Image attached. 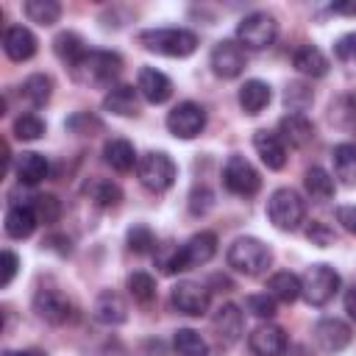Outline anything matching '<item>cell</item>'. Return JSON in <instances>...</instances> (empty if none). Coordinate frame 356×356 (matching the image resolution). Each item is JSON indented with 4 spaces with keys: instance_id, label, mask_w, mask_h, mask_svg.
I'll return each mask as SVG.
<instances>
[{
    "instance_id": "obj_1",
    "label": "cell",
    "mask_w": 356,
    "mask_h": 356,
    "mask_svg": "<svg viewBox=\"0 0 356 356\" xmlns=\"http://www.w3.org/2000/svg\"><path fill=\"white\" fill-rule=\"evenodd\" d=\"M122 58L111 50H89L78 64H72V81L81 86H111L120 75Z\"/></svg>"
},
{
    "instance_id": "obj_2",
    "label": "cell",
    "mask_w": 356,
    "mask_h": 356,
    "mask_svg": "<svg viewBox=\"0 0 356 356\" xmlns=\"http://www.w3.org/2000/svg\"><path fill=\"white\" fill-rule=\"evenodd\" d=\"M139 44L159 56L186 58L197 50V36L186 28H150L139 33Z\"/></svg>"
},
{
    "instance_id": "obj_3",
    "label": "cell",
    "mask_w": 356,
    "mask_h": 356,
    "mask_svg": "<svg viewBox=\"0 0 356 356\" xmlns=\"http://www.w3.org/2000/svg\"><path fill=\"white\" fill-rule=\"evenodd\" d=\"M273 253L270 248L256 236H239L228 248V267H234L242 275H259L270 267Z\"/></svg>"
},
{
    "instance_id": "obj_4",
    "label": "cell",
    "mask_w": 356,
    "mask_h": 356,
    "mask_svg": "<svg viewBox=\"0 0 356 356\" xmlns=\"http://www.w3.org/2000/svg\"><path fill=\"white\" fill-rule=\"evenodd\" d=\"M267 217L278 231H295L306 217V203L289 186L275 189L270 195V200H267Z\"/></svg>"
},
{
    "instance_id": "obj_5",
    "label": "cell",
    "mask_w": 356,
    "mask_h": 356,
    "mask_svg": "<svg viewBox=\"0 0 356 356\" xmlns=\"http://www.w3.org/2000/svg\"><path fill=\"white\" fill-rule=\"evenodd\" d=\"M136 175L142 181V186H147L150 192H167L175 184L178 170H175V161L164 150H150L139 159Z\"/></svg>"
},
{
    "instance_id": "obj_6",
    "label": "cell",
    "mask_w": 356,
    "mask_h": 356,
    "mask_svg": "<svg viewBox=\"0 0 356 356\" xmlns=\"http://www.w3.org/2000/svg\"><path fill=\"white\" fill-rule=\"evenodd\" d=\"M339 292V273L328 264H312L300 278V295L309 306H325Z\"/></svg>"
},
{
    "instance_id": "obj_7",
    "label": "cell",
    "mask_w": 356,
    "mask_h": 356,
    "mask_svg": "<svg viewBox=\"0 0 356 356\" xmlns=\"http://www.w3.org/2000/svg\"><path fill=\"white\" fill-rule=\"evenodd\" d=\"M275 36H278V22L267 11H253L236 25V39L248 50H264L275 42Z\"/></svg>"
},
{
    "instance_id": "obj_8",
    "label": "cell",
    "mask_w": 356,
    "mask_h": 356,
    "mask_svg": "<svg viewBox=\"0 0 356 356\" xmlns=\"http://www.w3.org/2000/svg\"><path fill=\"white\" fill-rule=\"evenodd\" d=\"M222 184L228 192H234L239 197H253L261 186V178L245 156H231L222 167Z\"/></svg>"
},
{
    "instance_id": "obj_9",
    "label": "cell",
    "mask_w": 356,
    "mask_h": 356,
    "mask_svg": "<svg viewBox=\"0 0 356 356\" xmlns=\"http://www.w3.org/2000/svg\"><path fill=\"white\" fill-rule=\"evenodd\" d=\"M203 128H206V108L192 103V100L178 103L167 114V131L175 139H195V136L203 134Z\"/></svg>"
},
{
    "instance_id": "obj_10",
    "label": "cell",
    "mask_w": 356,
    "mask_h": 356,
    "mask_svg": "<svg viewBox=\"0 0 356 356\" xmlns=\"http://www.w3.org/2000/svg\"><path fill=\"white\" fill-rule=\"evenodd\" d=\"M217 253V236L211 231H200L195 236H189L181 248H178V270H192L200 267L206 261H211V256Z\"/></svg>"
},
{
    "instance_id": "obj_11",
    "label": "cell",
    "mask_w": 356,
    "mask_h": 356,
    "mask_svg": "<svg viewBox=\"0 0 356 356\" xmlns=\"http://www.w3.org/2000/svg\"><path fill=\"white\" fill-rule=\"evenodd\" d=\"M209 61H211L214 75H220V78H236V75H242V70H245V50H242L239 42L222 39V42H217V44L211 47Z\"/></svg>"
},
{
    "instance_id": "obj_12",
    "label": "cell",
    "mask_w": 356,
    "mask_h": 356,
    "mask_svg": "<svg viewBox=\"0 0 356 356\" xmlns=\"http://www.w3.org/2000/svg\"><path fill=\"white\" fill-rule=\"evenodd\" d=\"M209 289L197 281H178L172 286V306L181 312V314H189V317H200L209 312Z\"/></svg>"
},
{
    "instance_id": "obj_13",
    "label": "cell",
    "mask_w": 356,
    "mask_h": 356,
    "mask_svg": "<svg viewBox=\"0 0 356 356\" xmlns=\"http://www.w3.org/2000/svg\"><path fill=\"white\" fill-rule=\"evenodd\" d=\"M314 342L325 350V353H339L342 348H348L350 342V328L348 323H342L339 317H323L314 323Z\"/></svg>"
},
{
    "instance_id": "obj_14",
    "label": "cell",
    "mask_w": 356,
    "mask_h": 356,
    "mask_svg": "<svg viewBox=\"0 0 356 356\" xmlns=\"http://www.w3.org/2000/svg\"><path fill=\"white\" fill-rule=\"evenodd\" d=\"M248 345L256 356H281L286 350V334L275 323H261L250 331Z\"/></svg>"
},
{
    "instance_id": "obj_15",
    "label": "cell",
    "mask_w": 356,
    "mask_h": 356,
    "mask_svg": "<svg viewBox=\"0 0 356 356\" xmlns=\"http://www.w3.org/2000/svg\"><path fill=\"white\" fill-rule=\"evenodd\" d=\"M136 92H139L147 103L159 106V103L170 100V95H172V81H170L161 70H156V67H142L139 75H136Z\"/></svg>"
},
{
    "instance_id": "obj_16",
    "label": "cell",
    "mask_w": 356,
    "mask_h": 356,
    "mask_svg": "<svg viewBox=\"0 0 356 356\" xmlns=\"http://www.w3.org/2000/svg\"><path fill=\"white\" fill-rule=\"evenodd\" d=\"M33 312H36L44 323L61 325V323H67V317H70V300H67L58 289H39V292L33 295Z\"/></svg>"
},
{
    "instance_id": "obj_17",
    "label": "cell",
    "mask_w": 356,
    "mask_h": 356,
    "mask_svg": "<svg viewBox=\"0 0 356 356\" xmlns=\"http://www.w3.org/2000/svg\"><path fill=\"white\" fill-rule=\"evenodd\" d=\"M211 325H214V334H217V339H220L222 345H234V342H239V337H242V331H245V317H242L239 306L222 303V306L214 312Z\"/></svg>"
},
{
    "instance_id": "obj_18",
    "label": "cell",
    "mask_w": 356,
    "mask_h": 356,
    "mask_svg": "<svg viewBox=\"0 0 356 356\" xmlns=\"http://www.w3.org/2000/svg\"><path fill=\"white\" fill-rule=\"evenodd\" d=\"M278 136H281L284 142H289L292 147H306V145L314 139V125H312V120H309L306 114L289 111V114H284L281 122H278Z\"/></svg>"
},
{
    "instance_id": "obj_19",
    "label": "cell",
    "mask_w": 356,
    "mask_h": 356,
    "mask_svg": "<svg viewBox=\"0 0 356 356\" xmlns=\"http://www.w3.org/2000/svg\"><path fill=\"white\" fill-rule=\"evenodd\" d=\"M253 147L259 153V159L264 161L267 170H281L286 164V147L284 139L273 131H256L253 134Z\"/></svg>"
},
{
    "instance_id": "obj_20",
    "label": "cell",
    "mask_w": 356,
    "mask_h": 356,
    "mask_svg": "<svg viewBox=\"0 0 356 356\" xmlns=\"http://www.w3.org/2000/svg\"><path fill=\"white\" fill-rule=\"evenodd\" d=\"M3 50L11 61H28L36 53V36L25 25H11L3 33Z\"/></svg>"
},
{
    "instance_id": "obj_21",
    "label": "cell",
    "mask_w": 356,
    "mask_h": 356,
    "mask_svg": "<svg viewBox=\"0 0 356 356\" xmlns=\"http://www.w3.org/2000/svg\"><path fill=\"white\" fill-rule=\"evenodd\" d=\"M103 108L117 114V117H136L139 114V92L128 83H117L106 92Z\"/></svg>"
},
{
    "instance_id": "obj_22",
    "label": "cell",
    "mask_w": 356,
    "mask_h": 356,
    "mask_svg": "<svg viewBox=\"0 0 356 356\" xmlns=\"http://www.w3.org/2000/svg\"><path fill=\"white\" fill-rule=\"evenodd\" d=\"M92 317L103 325H120L128 320V306L117 292H100L92 306Z\"/></svg>"
},
{
    "instance_id": "obj_23",
    "label": "cell",
    "mask_w": 356,
    "mask_h": 356,
    "mask_svg": "<svg viewBox=\"0 0 356 356\" xmlns=\"http://www.w3.org/2000/svg\"><path fill=\"white\" fill-rule=\"evenodd\" d=\"M292 67L300 72V75H309V78H323L328 72V58L320 47L314 44H303L292 53Z\"/></svg>"
},
{
    "instance_id": "obj_24",
    "label": "cell",
    "mask_w": 356,
    "mask_h": 356,
    "mask_svg": "<svg viewBox=\"0 0 356 356\" xmlns=\"http://www.w3.org/2000/svg\"><path fill=\"white\" fill-rule=\"evenodd\" d=\"M270 97H273L270 83H264V81H259V78L245 81L242 89H239V106H242L245 114H261V111L267 108Z\"/></svg>"
},
{
    "instance_id": "obj_25",
    "label": "cell",
    "mask_w": 356,
    "mask_h": 356,
    "mask_svg": "<svg viewBox=\"0 0 356 356\" xmlns=\"http://www.w3.org/2000/svg\"><path fill=\"white\" fill-rule=\"evenodd\" d=\"M103 159H106V164L111 167V170H117V172H128V170H134V164H139L136 161V150H134V145L128 142V139H108L106 145H103Z\"/></svg>"
},
{
    "instance_id": "obj_26",
    "label": "cell",
    "mask_w": 356,
    "mask_h": 356,
    "mask_svg": "<svg viewBox=\"0 0 356 356\" xmlns=\"http://www.w3.org/2000/svg\"><path fill=\"white\" fill-rule=\"evenodd\" d=\"M47 172H50V164H47V159L42 156V153H22L19 159H17V178H19V184H25V186H33V184H39V181H44L47 178Z\"/></svg>"
},
{
    "instance_id": "obj_27",
    "label": "cell",
    "mask_w": 356,
    "mask_h": 356,
    "mask_svg": "<svg viewBox=\"0 0 356 356\" xmlns=\"http://www.w3.org/2000/svg\"><path fill=\"white\" fill-rule=\"evenodd\" d=\"M331 159H334V175L339 178V184L353 189L356 186V147L342 142V145L334 147Z\"/></svg>"
},
{
    "instance_id": "obj_28",
    "label": "cell",
    "mask_w": 356,
    "mask_h": 356,
    "mask_svg": "<svg viewBox=\"0 0 356 356\" xmlns=\"http://www.w3.org/2000/svg\"><path fill=\"white\" fill-rule=\"evenodd\" d=\"M36 214H33V209L31 206H11L8 211H6V234L11 236V239H25V236H31L33 234V228H36Z\"/></svg>"
},
{
    "instance_id": "obj_29",
    "label": "cell",
    "mask_w": 356,
    "mask_h": 356,
    "mask_svg": "<svg viewBox=\"0 0 356 356\" xmlns=\"http://www.w3.org/2000/svg\"><path fill=\"white\" fill-rule=\"evenodd\" d=\"M267 292L281 300V303H292L300 298V278L289 270H281V273H273L270 281H267Z\"/></svg>"
},
{
    "instance_id": "obj_30",
    "label": "cell",
    "mask_w": 356,
    "mask_h": 356,
    "mask_svg": "<svg viewBox=\"0 0 356 356\" xmlns=\"http://www.w3.org/2000/svg\"><path fill=\"white\" fill-rule=\"evenodd\" d=\"M53 50H56V56L61 58V61H67L70 67L72 64H78L89 50L83 47V39L75 33V31H64V33H58L56 39H53Z\"/></svg>"
},
{
    "instance_id": "obj_31",
    "label": "cell",
    "mask_w": 356,
    "mask_h": 356,
    "mask_svg": "<svg viewBox=\"0 0 356 356\" xmlns=\"http://www.w3.org/2000/svg\"><path fill=\"white\" fill-rule=\"evenodd\" d=\"M22 97L33 106V108H39V106H44L47 100H50V95H53V81L47 78V75H42V72H36V75H28L25 81H22Z\"/></svg>"
},
{
    "instance_id": "obj_32",
    "label": "cell",
    "mask_w": 356,
    "mask_h": 356,
    "mask_svg": "<svg viewBox=\"0 0 356 356\" xmlns=\"http://www.w3.org/2000/svg\"><path fill=\"white\" fill-rule=\"evenodd\" d=\"M303 184H306V192L314 200H320V203H325V200L334 197V178L323 167H309L306 175H303Z\"/></svg>"
},
{
    "instance_id": "obj_33",
    "label": "cell",
    "mask_w": 356,
    "mask_h": 356,
    "mask_svg": "<svg viewBox=\"0 0 356 356\" xmlns=\"http://www.w3.org/2000/svg\"><path fill=\"white\" fill-rule=\"evenodd\" d=\"M22 11H25V17H28L31 22H36V25H42V28L58 22V17H61V6H58L56 0H28V3L22 6Z\"/></svg>"
},
{
    "instance_id": "obj_34",
    "label": "cell",
    "mask_w": 356,
    "mask_h": 356,
    "mask_svg": "<svg viewBox=\"0 0 356 356\" xmlns=\"http://www.w3.org/2000/svg\"><path fill=\"white\" fill-rule=\"evenodd\" d=\"M172 345L178 356H209V345L195 328H178L172 337Z\"/></svg>"
},
{
    "instance_id": "obj_35",
    "label": "cell",
    "mask_w": 356,
    "mask_h": 356,
    "mask_svg": "<svg viewBox=\"0 0 356 356\" xmlns=\"http://www.w3.org/2000/svg\"><path fill=\"white\" fill-rule=\"evenodd\" d=\"M86 192H89V197H92L100 209H117V206H120V200H122V189H120L117 184L106 181V178L92 181V184L86 186Z\"/></svg>"
},
{
    "instance_id": "obj_36",
    "label": "cell",
    "mask_w": 356,
    "mask_h": 356,
    "mask_svg": "<svg viewBox=\"0 0 356 356\" xmlns=\"http://www.w3.org/2000/svg\"><path fill=\"white\" fill-rule=\"evenodd\" d=\"M128 292H131V298L136 303H150L156 298V281H153V275L145 273V270L131 273L128 275Z\"/></svg>"
},
{
    "instance_id": "obj_37",
    "label": "cell",
    "mask_w": 356,
    "mask_h": 356,
    "mask_svg": "<svg viewBox=\"0 0 356 356\" xmlns=\"http://www.w3.org/2000/svg\"><path fill=\"white\" fill-rule=\"evenodd\" d=\"M31 209H33L36 220L44 222V225H50V222H56L61 217V203H58L56 195H36L33 203H31Z\"/></svg>"
},
{
    "instance_id": "obj_38",
    "label": "cell",
    "mask_w": 356,
    "mask_h": 356,
    "mask_svg": "<svg viewBox=\"0 0 356 356\" xmlns=\"http://www.w3.org/2000/svg\"><path fill=\"white\" fill-rule=\"evenodd\" d=\"M44 134V122L36 117V114H19L14 120V136L22 139V142H33Z\"/></svg>"
},
{
    "instance_id": "obj_39",
    "label": "cell",
    "mask_w": 356,
    "mask_h": 356,
    "mask_svg": "<svg viewBox=\"0 0 356 356\" xmlns=\"http://www.w3.org/2000/svg\"><path fill=\"white\" fill-rule=\"evenodd\" d=\"M128 248H131L134 253H150V250L156 248V236H153L150 225H145V222L131 225V228H128Z\"/></svg>"
},
{
    "instance_id": "obj_40",
    "label": "cell",
    "mask_w": 356,
    "mask_h": 356,
    "mask_svg": "<svg viewBox=\"0 0 356 356\" xmlns=\"http://www.w3.org/2000/svg\"><path fill=\"white\" fill-rule=\"evenodd\" d=\"M67 128L72 134H78V136H95L97 131H103V122L97 117H89L86 111H78V114H72L67 120Z\"/></svg>"
},
{
    "instance_id": "obj_41",
    "label": "cell",
    "mask_w": 356,
    "mask_h": 356,
    "mask_svg": "<svg viewBox=\"0 0 356 356\" xmlns=\"http://www.w3.org/2000/svg\"><path fill=\"white\" fill-rule=\"evenodd\" d=\"M275 298L270 295V292H261V295H248L245 298V306L250 309V314H256V317H264V320H270L273 314H275Z\"/></svg>"
},
{
    "instance_id": "obj_42",
    "label": "cell",
    "mask_w": 356,
    "mask_h": 356,
    "mask_svg": "<svg viewBox=\"0 0 356 356\" xmlns=\"http://www.w3.org/2000/svg\"><path fill=\"white\" fill-rule=\"evenodd\" d=\"M211 200H214V195H211L206 186H197V189H192V195H189V211H192V214H206V211L211 209Z\"/></svg>"
},
{
    "instance_id": "obj_43",
    "label": "cell",
    "mask_w": 356,
    "mask_h": 356,
    "mask_svg": "<svg viewBox=\"0 0 356 356\" xmlns=\"http://www.w3.org/2000/svg\"><path fill=\"white\" fill-rule=\"evenodd\" d=\"M334 56H337L339 61H350V58H356V33H345V36H339L337 44H334Z\"/></svg>"
},
{
    "instance_id": "obj_44",
    "label": "cell",
    "mask_w": 356,
    "mask_h": 356,
    "mask_svg": "<svg viewBox=\"0 0 356 356\" xmlns=\"http://www.w3.org/2000/svg\"><path fill=\"white\" fill-rule=\"evenodd\" d=\"M306 236H309L312 245H317V248H328V245H334V231H331L328 225H323V222H312V228H309Z\"/></svg>"
},
{
    "instance_id": "obj_45",
    "label": "cell",
    "mask_w": 356,
    "mask_h": 356,
    "mask_svg": "<svg viewBox=\"0 0 356 356\" xmlns=\"http://www.w3.org/2000/svg\"><path fill=\"white\" fill-rule=\"evenodd\" d=\"M17 267H19V259H17V253H11V250H3V275H0V286H8V284L14 281V275H17Z\"/></svg>"
},
{
    "instance_id": "obj_46",
    "label": "cell",
    "mask_w": 356,
    "mask_h": 356,
    "mask_svg": "<svg viewBox=\"0 0 356 356\" xmlns=\"http://www.w3.org/2000/svg\"><path fill=\"white\" fill-rule=\"evenodd\" d=\"M337 222H339L348 234H356V206H339V209H337Z\"/></svg>"
},
{
    "instance_id": "obj_47",
    "label": "cell",
    "mask_w": 356,
    "mask_h": 356,
    "mask_svg": "<svg viewBox=\"0 0 356 356\" xmlns=\"http://www.w3.org/2000/svg\"><path fill=\"white\" fill-rule=\"evenodd\" d=\"M44 245H47L50 250H58V253H70V239H67V236H47V239H44Z\"/></svg>"
},
{
    "instance_id": "obj_48",
    "label": "cell",
    "mask_w": 356,
    "mask_h": 356,
    "mask_svg": "<svg viewBox=\"0 0 356 356\" xmlns=\"http://www.w3.org/2000/svg\"><path fill=\"white\" fill-rule=\"evenodd\" d=\"M345 312L356 320V286H350V289L345 292Z\"/></svg>"
},
{
    "instance_id": "obj_49",
    "label": "cell",
    "mask_w": 356,
    "mask_h": 356,
    "mask_svg": "<svg viewBox=\"0 0 356 356\" xmlns=\"http://www.w3.org/2000/svg\"><path fill=\"white\" fill-rule=\"evenodd\" d=\"M334 14H348V17H356V3H334L331 6Z\"/></svg>"
},
{
    "instance_id": "obj_50",
    "label": "cell",
    "mask_w": 356,
    "mask_h": 356,
    "mask_svg": "<svg viewBox=\"0 0 356 356\" xmlns=\"http://www.w3.org/2000/svg\"><path fill=\"white\" fill-rule=\"evenodd\" d=\"M3 356H47L42 350H3Z\"/></svg>"
}]
</instances>
